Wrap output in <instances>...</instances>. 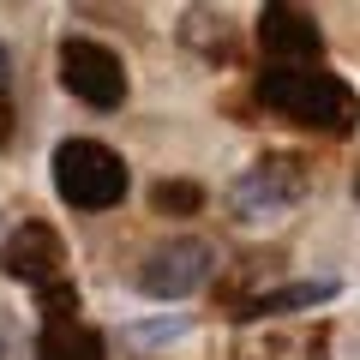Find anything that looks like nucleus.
<instances>
[{
	"label": "nucleus",
	"instance_id": "nucleus-6",
	"mask_svg": "<svg viewBox=\"0 0 360 360\" xmlns=\"http://www.w3.org/2000/svg\"><path fill=\"white\" fill-rule=\"evenodd\" d=\"M0 264L13 270V276H25V283H54L60 276V264H66V246H60V234L49 229V222H25V229L6 240V258Z\"/></svg>",
	"mask_w": 360,
	"mask_h": 360
},
{
	"label": "nucleus",
	"instance_id": "nucleus-14",
	"mask_svg": "<svg viewBox=\"0 0 360 360\" xmlns=\"http://www.w3.org/2000/svg\"><path fill=\"white\" fill-rule=\"evenodd\" d=\"M354 193H360V180H354Z\"/></svg>",
	"mask_w": 360,
	"mask_h": 360
},
{
	"label": "nucleus",
	"instance_id": "nucleus-2",
	"mask_svg": "<svg viewBox=\"0 0 360 360\" xmlns=\"http://www.w3.org/2000/svg\"><path fill=\"white\" fill-rule=\"evenodd\" d=\"M54 193L72 210H108L127 198V162L96 139H66L54 150Z\"/></svg>",
	"mask_w": 360,
	"mask_h": 360
},
{
	"label": "nucleus",
	"instance_id": "nucleus-8",
	"mask_svg": "<svg viewBox=\"0 0 360 360\" xmlns=\"http://www.w3.org/2000/svg\"><path fill=\"white\" fill-rule=\"evenodd\" d=\"M37 360H103V336L90 324H49L37 336Z\"/></svg>",
	"mask_w": 360,
	"mask_h": 360
},
{
	"label": "nucleus",
	"instance_id": "nucleus-12",
	"mask_svg": "<svg viewBox=\"0 0 360 360\" xmlns=\"http://www.w3.org/2000/svg\"><path fill=\"white\" fill-rule=\"evenodd\" d=\"M6 139H13V108L0 103V144H6Z\"/></svg>",
	"mask_w": 360,
	"mask_h": 360
},
{
	"label": "nucleus",
	"instance_id": "nucleus-3",
	"mask_svg": "<svg viewBox=\"0 0 360 360\" xmlns=\"http://www.w3.org/2000/svg\"><path fill=\"white\" fill-rule=\"evenodd\" d=\"M60 84L90 108H120V96H127V66H120V54L103 49V42L66 37L60 42Z\"/></svg>",
	"mask_w": 360,
	"mask_h": 360
},
{
	"label": "nucleus",
	"instance_id": "nucleus-7",
	"mask_svg": "<svg viewBox=\"0 0 360 360\" xmlns=\"http://www.w3.org/2000/svg\"><path fill=\"white\" fill-rule=\"evenodd\" d=\"M288 198H300V162H258L252 174L234 186V210L240 217H264V210L288 205Z\"/></svg>",
	"mask_w": 360,
	"mask_h": 360
},
{
	"label": "nucleus",
	"instance_id": "nucleus-4",
	"mask_svg": "<svg viewBox=\"0 0 360 360\" xmlns=\"http://www.w3.org/2000/svg\"><path fill=\"white\" fill-rule=\"evenodd\" d=\"M210 264H217V252H210L205 240H193V234H180V240L156 246V252L144 258L139 288L150 300H186V295H198V288L210 283Z\"/></svg>",
	"mask_w": 360,
	"mask_h": 360
},
{
	"label": "nucleus",
	"instance_id": "nucleus-13",
	"mask_svg": "<svg viewBox=\"0 0 360 360\" xmlns=\"http://www.w3.org/2000/svg\"><path fill=\"white\" fill-rule=\"evenodd\" d=\"M6 78H13V54L0 49V90H6Z\"/></svg>",
	"mask_w": 360,
	"mask_h": 360
},
{
	"label": "nucleus",
	"instance_id": "nucleus-11",
	"mask_svg": "<svg viewBox=\"0 0 360 360\" xmlns=\"http://www.w3.org/2000/svg\"><path fill=\"white\" fill-rule=\"evenodd\" d=\"M42 312H49V324H72V312H78V288L66 283V276L42 283Z\"/></svg>",
	"mask_w": 360,
	"mask_h": 360
},
{
	"label": "nucleus",
	"instance_id": "nucleus-1",
	"mask_svg": "<svg viewBox=\"0 0 360 360\" xmlns=\"http://www.w3.org/2000/svg\"><path fill=\"white\" fill-rule=\"evenodd\" d=\"M258 103L276 108L295 127H312V132H348L360 120V96L336 72H312V66H270V72H258Z\"/></svg>",
	"mask_w": 360,
	"mask_h": 360
},
{
	"label": "nucleus",
	"instance_id": "nucleus-9",
	"mask_svg": "<svg viewBox=\"0 0 360 360\" xmlns=\"http://www.w3.org/2000/svg\"><path fill=\"white\" fill-rule=\"evenodd\" d=\"M336 283H288V288H270V295L252 300V312L264 319V312H295V307H319V300H330Z\"/></svg>",
	"mask_w": 360,
	"mask_h": 360
},
{
	"label": "nucleus",
	"instance_id": "nucleus-10",
	"mask_svg": "<svg viewBox=\"0 0 360 360\" xmlns=\"http://www.w3.org/2000/svg\"><path fill=\"white\" fill-rule=\"evenodd\" d=\"M150 205L168 210V217H193V210L205 205V186H193V180H156Z\"/></svg>",
	"mask_w": 360,
	"mask_h": 360
},
{
	"label": "nucleus",
	"instance_id": "nucleus-5",
	"mask_svg": "<svg viewBox=\"0 0 360 360\" xmlns=\"http://www.w3.org/2000/svg\"><path fill=\"white\" fill-rule=\"evenodd\" d=\"M258 42H264V54L276 66H312L319 49H324L319 18L300 13V6H288V0H270L264 13H258Z\"/></svg>",
	"mask_w": 360,
	"mask_h": 360
}]
</instances>
